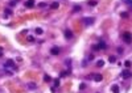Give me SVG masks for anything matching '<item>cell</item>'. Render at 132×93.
Here are the masks:
<instances>
[{
	"label": "cell",
	"mask_w": 132,
	"mask_h": 93,
	"mask_svg": "<svg viewBox=\"0 0 132 93\" xmlns=\"http://www.w3.org/2000/svg\"><path fill=\"white\" fill-rule=\"evenodd\" d=\"M50 54H52V55H58V54H59V49L57 46L52 47V49H50Z\"/></svg>",
	"instance_id": "cell-6"
},
{
	"label": "cell",
	"mask_w": 132,
	"mask_h": 93,
	"mask_svg": "<svg viewBox=\"0 0 132 93\" xmlns=\"http://www.w3.org/2000/svg\"><path fill=\"white\" fill-rule=\"evenodd\" d=\"M58 7H59V4L57 3V1H54V3H52V4H50V8H52V9H57Z\"/></svg>",
	"instance_id": "cell-10"
},
{
	"label": "cell",
	"mask_w": 132,
	"mask_h": 93,
	"mask_svg": "<svg viewBox=\"0 0 132 93\" xmlns=\"http://www.w3.org/2000/svg\"><path fill=\"white\" fill-rule=\"evenodd\" d=\"M96 66H98V67H103V66H104V62H103V60H98V62H96Z\"/></svg>",
	"instance_id": "cell-11"
},
{
	"label": "cell",
	"mask_w": 132,
	"mask_h": 93,
	"mask_svg": "<svg viewBox=\"0 0 132 93\" xmlns=\"http://www.w3.org/2000/svg\"><path fill=\"white\" fill-rule=\"evenodd\" d=\"M122 16L124 17V18H127V17H128V13H125V12H123V13H122Z\"/></svg>",
	"instance_id": "cell-19"
},
{
	"label": "cell",
	"mask_w": 132,
	"mask_h": 93,
	"mask_svg": "<svg viewBox=\"0 0 132 93\" xmlns=\"http://www.w3.org/2000/svg\"><path fill=\"white\" fill-rule=\"evenodd\" d=\"M123 41H124L125 43H131V41H132L131 33H124L123 34Z\"/></svg>",
	"instance_id": "cell-2"
},
{
	"label": "cell",
	"mask_w": 132,
	"mask_h": 93,
	"mask_svg": "<svg viewBox=\"0 0 132 93\" xmlns=\"http://www.w3.org/2000/svg\"><path fill=\"white\" fill-rule=\"evenodd\" d=\"M90 5H91V7H94V5H96V1H90Z\"/></svg>",
	"instance_id": "cell-20"
},
{
	"label": "cell",
	"mask_w": 132,
	"mask_h": 93,
	"mask_svg": "<svg viewBox=\"0 0 132 93\" xmlns=\"http://www.w3.org/2000/svg\"><path fill=\"white\" fill-rule=\"evenodd\" d=\"M89 77H92V80H95V81H102L103 80V76L100 73H91Z\"/></svg>",
	"instance_id": "cell-1"
},
{
	"label": "cell",
	"mask_w": 132,
	"mask_h": 93,
	"mask_svg": "<svg viewBox=\"0 0 132 93\" xmlns=\"http://www.w3.org/2000/svg\"><path fill=\"white\" fill-rule=\"evenodd\" d=\"M44 80H45L46 83H49V81H50V76H49V75H45V76H44Z\"/></svg>",
	"instance_id": "cell-13"
},
{
	"label": "cell",
	"mask_w": 132,
	"mask_h": 93,
	"mask_svg": "<svg viewBox=\"0 0 132 93\" xmlns=\"http://www.w3.org/2000/svg\"><path fill=\"white\" fill-rule=\"evenodd\" d=\"M54 85H56V86L59 85V80H56V81H54Z\"/></svg>",
	"instance_id": "cell-22"
},
{
	"label": "cell",
	"mask_w": 132,
	"mask_h": 93,
	"mask_svg": "<svg viewBox=\"0 0 132 93\" xmlns=\"http://www.w3.org/2000/svg\"><path fill=\"white\" fill-rule=\"evenodd\" d=\"M122 76L124 77V79H129V77H132V72L129 70H124L122 72Z\"/></svg>",
	"instance_id": "cell-3"
},
{
	"label": "cell",
	"mask_w": 132,
	"mask_h": 93,
	"mask_svg": "<svg viewBox=\"0 0 132 93\" xmlns=\"http://www.w3.org/2000/svg\"><path fill=\"white\" fill-rule=\"evenodd\" d=\"M3 55V47H0V57Z\"/></svg>",
	"instance_id": "cell-24"
},
{
	"label": "cell",
	"mask_w": 132,
	"mask_h": 93,
	"mask_svg": "<svg viewBox=\"0 0 132 93\" xmlns=\"http://www.w3.org/2000/svg\"><path fill=\"white\" fill-rule=\"evenodd\" d=\"M28 88H29V89H32V90H34V89L37 88V84L30 81V83H28Z\"/></svg>",
	"instance_id": "cell-8"
},
{
	"label": "cell",
	"mask_w": 132,
	"mask_h": 93,
	"mask_svg": "<svg viewBox=\"0 0 132 93\" xmlns=\"http://www.w3.org/2000/svg\"><path fill=\"white\" fill-rule=\"evenodd\" d=\"M36 33H37V34H42V29L37 28V29H36Z\"/></svg>",
	"instance_id": "cell-18"
},
{
	"label": "cell",
	"mask_w": 132,
	"mask_h": 93,
	"mask_svg": "<svg viewBox=\"0 0 132 93\" xmlns=\"http://www.w3.org/2000/svg\"><path fill=\"white\" fill-rule=\"evenodd\" d=\"M25 5H26L28 8L34 7V0H26V1H25Z\"/></svg>",
	"instance_id": "cell-7"
},
{
	"label": "cell",
	"mask_w": 132,
	"mask_h": 93,
	"mask_svg": "<svg viewBox=\"0 0 132 93\" xmlns=\"http://www.w3.org/2000/svg\"><path fill=\"white\" fill-rule=\"evenodd\" d=\"M112 92H114V93H119V88H118V85H114V86H112Z\"/></svg>",
	"instance_id": "cell-12"
},
{
	"label": "cell",
	"mask_w": 132,
	"mask_h": 93,
	"mask_svg": "<svg viewBox=\"0 0 132 93\" xmlns=\"http://www.w3.org/2000/svg\"><path fill=\"white\" fill-rule=\"evenodd\" d=\"M46 5H48L46 3H40V4H38V7H40V8H45Z\"/></svg>",
	"instance_id": "cell-15"
},
{
	"label": "cell",
	"mask_w": 132,
	"mask_h": 93,
	"mask_svg": "<svg viewBox=\"0 0 132 93\" xmlns=\"http://www.w3.org/2000/svg\"><path fill=\"white\" fill-rule=\"evenodd\" d=\"M65 37L67 38V39H71V38H73V32L70 29H66L65 30Z\"/></svg>",
	"instance_id": "cell-5"
},
{
	"label": "cell",
	"mask_w": 132,
	"mask_h": 93,
	"mask_svg": "<svg viewBox=\"0 0 132 93\" xmlns=\"http://www.w3.org/2000/svg\"><path fill=\"white\" fill-rule=\"evenodd\" d=\"M110 62H111V63L116 62V57H110Z\"/></svg>",
	"instance_id": "cell-16"
},
{
	"label": "cell",
	"mask_w": 132,
	"mask_h": 93,
	"mask_svg": "<svg viewBox=\"0 0 132 93\" xmlns=\"http://www.w3.org/2000/svg\"><path fill=\"white\" fill-rule=\"evenodd\" d=\"M82 22L85 24V25H87V26H89V25H92V24H94V18H83Z\"/></svg>",
	"instance_id": "cell-4"
},
{
	"label": "cell",
	"mask_w": 132,
	"mask_h": 93,
	"mask_svg": "<svg viewBox=\"0 0 132 93\" xmlns=\"http://www.w3.org/2000/svg\"><path fill=\"white\" fill-rule=\"evenodd\" d=\"M124 3H127L128 5H131V8H132V0H123Z\"/></svg>",
	"instance_id": "cell-14"
},
{
	"label": "cell",
	"mask_w": 132,
	"mask_h": 93,
	"mask_svg": "<svg viewBox=\"0 0 132 93\" xmlns=\"http://www.w3.org/2000/svg\"><path fill=\"white\" fill-rule=\"evenodd\" d=\"M118 53H123V49H122V47H118Z\"/></svg>",
	"instance_id": "cell-23"
},
{
	"label": "cell",
	"mask_w": 132,
	"mask_h": 93,
	"mask_svg": "<svg viewBox=\"0 0 132 93\" xmlns=\"http://www.w3.org/2000/svg\"><path fill=\"white\" fill-rule=\"evenodd\" d=\"M5 67H12V68H16V67H15V63H13V60H7Z\"/></svg>",
	"instance_id": "cell-9"
},
{
	"label": "cell",
	"mask_w": 132,
	"mask_h": 93,
	"mask_svg": "<svg viewBox=\"0 0 132 93\" xmlns=\"http://www.w3.org/2000/svg\"><path fill=\"white\" fill-rule=\"evenodd\" d=\"M104 47H106L104 42H100V43H99V49H104Z\"/></svg>",
	"instance_id": "cell-17"
},
{
	"label": "cell",
	"mask_w": 132,
	"mask_h": 93,
	"mask_svg": "<svg viewBox=\"0 0 132 93\" xmlns=\"http://www.w3.org/2000/svg\"><path fill=\"white\" fill-rule=\"evenodd\" d=\"M124 66H125V67H129V66H131V63H129L128 60H127V62H125V63H124Z\"/></svg>",
	"instance_id": "cell-21"
}]
</instances>
